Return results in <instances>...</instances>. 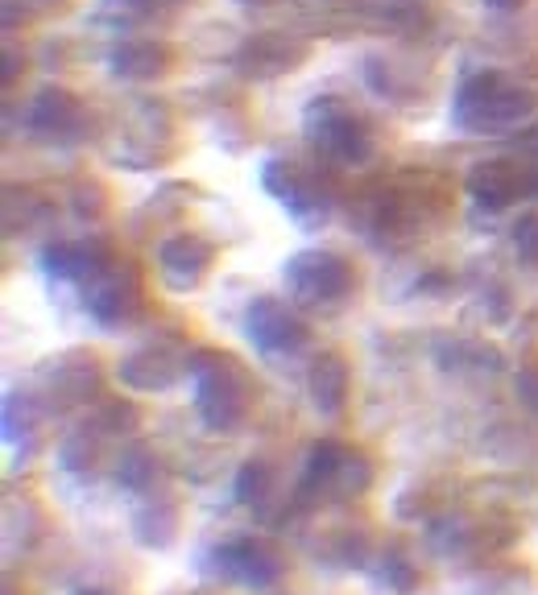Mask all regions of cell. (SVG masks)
Instances as JSON below:
<instances>
[]
</instances>
